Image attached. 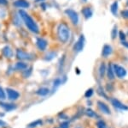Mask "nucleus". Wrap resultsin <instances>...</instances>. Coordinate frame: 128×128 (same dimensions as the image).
<instances>
[{"mask_svg": "<svg viewBox=\"0 0 128 128\" xmlns=\"http://www.w3.org/2000/svg\"><path fill=\"white\" fill-rule=\"evenodd\" d=\"M50 93V90L48 88H40L37 90V95L40 96H46Z\"/></svg>", "mask_w": 128, "mask_h": 128, "instance_id": "nucleus-18", "label": "nucleus"}, {"mask_svg": "<svg viewBox=\"0 0 128 128\" xmlns=\"http://www.w3.org/2000/svg\"><path fill=\"white\" fill-rule=\"evenodd\" d=\"M122 44H123L126 47H127V48H128V42H126V41H122Z\"/></svg>", "mask_w": 128, "mask_h": 128, "instance_id": "nucleus-36", "label": "nucleus"}, {"mask_svg": "<svg viewBox=\"0 0 128 128\" xmlns=\"http://www.w3.org/2000/svg\"><path fill=\"white\" fill-rule=\"evenodd\" d=\"M3 54L6 58H11L13 56V51L9 46H6L3 48Z\"/></svg>", "mask_w": 128, "mask_h": 128, "instance_id": "nucleus-16", "label": "nucleus"}, {"mask_svg": "<svg viewBox=\"0 0 128 128\" xmlns=\"http://www.w3.org/2000/svg\"><path fill=\"white\" fill-rule=\"evenodd\" d=\"M84 42H86V38H84V34H81L80 36L79 40H77V42L74 44V50L76 52V53H80L84 49Z\"/></svg>", "mask_w": 128, "mask_h": 128, "instance_id": "nucleus-4", "label": "nucleus"}, {"mask_svg": "<svg viewBox=\"0 0 128 128\" xmlns=\"http://www.w3.org/2000/svg\"><path fill=\"white\" fill-rule=\"evenodd\" d=\"M114 65H112V64L109 63L108 69H107V76H108V79L110 80H114Z\"/></svg>", "mask_w": 128, "mask_h": 128, "instance_id": "nucleus-15", "label": "nucleus"}, {"mask_svg": "<svg viewBox=\"0 0 128 128\" xmlns=\"http://www.w3.org/2000/svg\"><path fill=\"white\" fill-rule=\"evenodd\" d=\"M36 45H37V47H38L40 50L44 51L45 49L47 48V46H48V42H47L46 40H44V39H43V38H37Z\"/></svg>", "mask_w": 128, "mask_h": 128, "instance_id": "nucleus-7", "label": "nucleus"}, {"mask_svg": "<svg viewBox=\"0 0 128 128\" xmlns=\"http://www.w3.org/2000/svg\"><path fill=\"white\" fill-rule=\"evenodd\" d=\"M41 123H42V122H41V120H36V121H34V123L30 124V125H29V126H31V127H34V126H36V125H40Z\"/></svg>", "mask_w": 128, "mask_h": 128, "instance_id": "nucleus-33", "label": "nucleus"}, {"mask_svg": "<svg viewBox=\"0 0 128 128\" xmlns=\"http://www.w3.org/2000/svg\"><path fill=\"white\" fill-rule=\"evenodd\" d=\"M16 57L19 59H20V60H32L34 58V55L29 54V53H26V52L20 50V49H18L16 51Z\"/></svg>", "mask_w": 128, "mask_h": 128, "instance_id": "nucleus-5", "label": "nucleus"}, {"mask_svg": "<svg viewBox=\"0 0 128 128\" xmlns=\"http://www.w3.org/2000/svg\"><path fill=\"white\" fill-rule=\"evenodd\" d=\"M114 74L120 78H122L124 77H126V69L120 65H114Z\"/></svg>", "mask_w": 128, "mask_h": 128, "instance_id": "nucleus-6", "label": "nucleus"}, {"mask_svg": "<svg viewBox=\"0 0 128 128\" xmlns=\"http://www.w3.org/2000/svg\"><path fill=\"white\" fill-rule=\"evenodd\" d=\"M40 1H44V0H35V2H36V3H37V2H40Z\"/></svg>", "mask_w": 128, "mask_h": 128, "instance_id": "nucleus-38", "label": "nucleus"}, {"mask_svg": "<svg viewBox=\"0 0 128 128\" xmlns=\"http://www.w3.org/2000/svg\"><path fill=\"white\" fill-rule=\"evenodd\" d=\"M6 124L4 122V121H2V120H0V125H2V126H4V125H5Z\"/></svg>", "mask_w": 128, "mask_h": 128, "instance_id": "nucleus-37", "label": "nucleus"}, {"mask_svg": "<svg viewBox=\"0 0 128 128\" xmlns=\"http://www.w3.org/2000/svg\"><path fill=\"white\" fill-rule=\"evenodd\" d=\"M19 15L22 17V20L24 22L25 25L26 26V28L29 29L31 32L34 33V34H38L40 32V28H38V24L35 22V21L32 19V16L28 15L26 11L24 10H20Z\"/></svg>", "mask_w": 128, "mask_h": 128, "instance_id": "nucleus-1", "label": "nucleus"}, {"mask_svg": "<svg viewBox=\"0 0 128 128\" xmlns=\"http://www.w3.org/2000/svg\"><path fill=\"white\" fill-rule=\"evenodd\" d=\"M105 74H106V64L102 62L99 66V75L102 78L105 76Z\"/></svg>", "mask_w": 128, "mask_h": 128, "instance_id": "nucleus-19", "label": "nucleus"}, {"mask_svg": "<svg viewBox=\"0 0 128 128\" xmlns=\"http://www.w3.org/2000/svg\"><path fill=\"white\" fill-rule=\"evenodd\" d=\"M20 19H22V17L20 16V15L18 16L17 14H15V15H14V19H13L14 24H15L16 26H20Z\"/></svg>", "mask_w": 128, "mask_h": 128, "instance_id": "nucleus-21", "label": "nucleus"}, {"mask_svg": "<svg viewBox=\"0 0 128 128\" xmlns=\"http://www.w3.org/2000/svg\"><path fill=\"white\" fill-rule=\"evenodd\" d=\"M82 1H84V2H86V1H87V0H82Z\"/></svg>", "mask_w": 128, "mask_h": 128, "instance_id": "nucleus-40", "label": "nucleus"}, {"mask_svg": "<svg viewBox=\"0 0 128 128\" xmlns=\"http://www.w3.org/2000/svg\"><path fill=\"white\" fill-rule=\"evenodd\" d=\"M86 115L89 117H92V118H96V113L94 112L92 109H90V108H87L86 109Z\"/></svg>", "mask_w": 128, "mask_h": 128, "instance_id": "nucleus-22", "label": "nucleus"}, {"mask_svg": "<svg viewBox=\"0 0 128 128\" xmlns=\"http://www.w3.org/2000/svg\"><path fill=\"white\" fill-rule=\"evenodd\" d=\"M98 95H100L101 96H102V97H104V98H106V99H108V96H106V95H104V90H102L101 87H99L98 89Z\"/></svg>", "mask_w": 128, "mask_h": 128, "instance_id": "nucleus-28", "label": "nucleus"}, {"mask_svg": "<svg viewBox=\"0 0 128 128\" xmlns=\"http://www.w3.org/2000/svg\"><path fill=\"white\" fill-rule=\"evenodd\" d=\"M56 53L55 52H50V53H48V54L46 55V56H45V59H46V60H51V59H54V58L56 57Z\"/></svg>", "mask_w": 128, "mask_h": 128, "instance_id": "nucleus-24", "label": "nucleus"}, {"mask_svg": "<svg viewBox=\"0 0 128 128\" xmlns=\"http://www.w3.org/2000/svg\"><path fill=\"white\" fill-rule=\"evenodd\" d=\"M70 37V29L65 23H60L57 27V38L62 43H67Z\"/></svg>", "mask_w": 128, "mask_h": 128, "instance_id": "nucleus-2", "label": "nucleus"}, {"mask_svg": "<svg viewBox=\"0 0 128 128\" xmlns=\"http://www.w3.org/2000/svg\"><path fill=\"white\" fill-rule=\"evenodd\" d=\"M61 84V79H59V78H56V79L54 80V82H53V88L54 89H56L58 88V86Z\"/></svg>", "mask_w": 128, "mask_h": 128, "instance_id": "nucleus-26", "label": "nucleus"}, {"mask_svg": "<svg viewBox=\"0 0 128 128\" xmlns=\"http://www.w3.org/2000/svg\"><path fill=\"white\" fill-rule=\"evenodd\" d=\"M65 13L68 15L69 19L71 20V22L74 23V25H77V24L79 23L80 17L76 11H74V10L72 9H67V10H65Z\"/></svg>", "mask_w": 128, "mask_h": 128, "instance_id": "nucleus-3", "label": "nucleus"}, {"mask_svg": "<svg viewBox=\"0 0 128 128\" xmlns=\"http://www.w3.org/2000/svg\"><path fill=\"white\" fill-rule=\"evenodd\" d=\"M119 35H120V39L121 40V41H125V40H126V34H124L122 31H120V32H119Z\"/></svg>", "mask_w": 128, "mask_h": 128, "instance_id": "nucleus-32", "label": "nucleus"}, {"mask_svg": "<svg viewBox=\"0 0 128 128\" xmlns=\"http://www.w3.org/2000/svg\"><path fill=\"white\" fill-rule=\"evenodd\" d=\"M82 14H83L86 19H90L93 16V10L90 6H86V7H84L82 9Z\"/></svg>", "mask_w": 128, "mask_h": 128, "instance_id": "nucleus-9", "label": "nucleus"}, {"mask_svg": "<svg viewBox=\"0 0 128 128\" xmlns=\"http://www.w3.org/2000/svg\"><path fill=\"white\" fill-rule=\"evenodd\" d=\"M76 128H81V127H80V126H78V127H76Z\"/></svg>", "mask_w": 128, "mask_h": 128, "instance_id": "nucleus-41", "label": "nucleus"}, {"mask_svg": "<svg viewBox=\"0 0 128 128\" xmlns=\"http://www.w3.org/2000/svg\"><path fill=\"white\" fill-rule=\"evenodd\" d=\"M93 92H94V90H93V89H88L86 91V93H84V96L86 97H87V98H89V97H90V96L93 95Z\"/></svg>", "mask_w": 128, "mask_h": 128, "instance_id": "nucleus-25", "label": "nucleus"}, {"mask_svg": "<svg viewBox=\"0 0 128 128\" xmlns=\"http://www.w3.org/2000/svg\"><path fill=\"white\" fill-rule=\"evenodd\" d=\"M8 0H0V5H7Z\"/></svg>", "mask_w": 128, "mask_h": 128, "instance_id": "nucleus-35", "label": "nucleus"}, {"mask_svg": "<svg viewBox=\"0 0 128 128\" xmlns=\"http://www.w3.org/2000/svg\"><path fill=\"white\" fill-rule=\"evenodd\" d=\"M117 34H118V28H117V26H114L112 29V32H111V38L114 40L117 37Z\"/></svg>", "mask_w": 128, "mask_h": 128, "instance_id": "nucleus-23", "label": "nucleus"}, {"mask_svg": "<svg viewBox=\"0 0 128 128\" xmlns=\"http://www.w3.org/2000/svg\"><path fill=\"white\" fill-rule=\"evenodd\" d=\"M31 72H32V69H28V71H26L24 72L23 76H24V77H28V76L31 75Z\"/></svg>", "mask_w": 128, "mask_h": 128, "instance_id": "nucleus-34", "label": "nucleus"}, {"mask_svg": "<svg viewBox=\"0 0 128 128\" xmlns=\"http://www.w3.org/2000/svg\"><path fill=\"white\" fill-rule=\"evenodd\" d=\"M60 128H69V123L68 121H64L60 125Z\"/></svg>", "mask_w": 128, "mask_h": 128, "instance_id": "nucleus-31", "label": "nucleus"}, {"mask_svg": "<svg viewBox=\"0 0 128 128\" xmlns=\"http://www.w3.org/2000/svg\"><path fill=\"white\" fill-rule=\"evenodd\" d=\"M6 91H7L8 97H9L10 100L15 101V100H17V99L20 97L19 92H17L16 90H12V89H7Z\"/></svg>", "mask_w": 128, "mask_h": 128, "instance_id": "nucleus-8", "label": "nucleus"}, {"mask_svg": "<svg viewBox=\"0 0 128 128\" xmlns=\"http://www.w3.org/2000/svg\"><path fill=\"white\" fill-rule=\"evenodd\" d=\"M98 105L99 107V109H100V110L102 111L104 113H105V114H110V113H111L110 109H109L108 106L106 104V103H104L102 102H98Z\"/></svg>", "mask_w": 128, "mask_h": 128, "instance_id": "nucleus-12", "label": "nucleus"}, {"mask_svg": "<svg viewBox=\"0 0 128 128\" xmlns=\"http://www.w3.org/2000/svg\"><path fill=\"white\" fill-rule=\"evenodd\" d=\"M118 2L114 1L110 6V11L114 16H117L118 15Z\"/></svg>", "mask_w": 128, "mask_h": 128, "instance_id": "nucleus-17", "label": "nucleus"}, {"mask_svg": "<svg viewBox=\"0 0 128 128\" xmlns=\"http://www.w3.org/2000/svg\"><path fill=\"white\" fill-rule=\"evenodd\" d=\"M14 6L17 8H23V9H26V8L29 7V3L26 0H16V1L14 2Z\"/></svg>", "mask_w": 128, "mask_h": 128, "instance_id": "nucleus-13", "label": "nucleus"}, {"mask_svg": "<svg viewBox=\"0 0 128 128\" xmlns=\"http://www.w3.org/2000/svg\"><path fill=\"white\" fill-rule=\"evenodd\" d=\"M111 103L114 108H118V109H120V110H128V107L124 105L123 103H121L120 101L116 100V99H112L111 101Z\"/></svg>", "mask_w": 128, "mask_h": 128, "instance_id": "nucleus-10", "label": "nucleus"}, {"mask_svg": "<svg viewBox=\"0 0 128 128\" xmlns=\"http://www.w3.org/2000/svg\"><path fill=\"white\" fill-rule=\"evenodd\" d=\"M5 97H6V95L4 93V90L0 87V99H1V100H4Z\"/></svg>", "mask_w": 128, "mask_h": 128, "instance_id": "nucleus-29", "label": "nucleus"}, {"mask_svg": "<svg viewBox=\"0 0 128 128\" xmlns=\"http://www.w3.org/2000/svg\"><path fill=\"white\" fill-rule=\"evenodd\" d=\"M15 68L16 70H26L28 68V65L26 63L22 61H20V62H17L15 65Z\"/></svg>", "mask_w": 128, "mask_h": 128, "instance_id": "nucleus-20", "label": "nucleus"}, {"mask_svg": "<svg viewBox=\"0 0 128 128\" xmlns=\"http://www.w3.org/2000/svg\"><path fill=\"white\" fill-rule=\"evenodd\" d=\"M0 106L6 111H12L16 108V105L13 103H7V102H0Z\"/></svg>", "mask_w": 128, "mask_h": 128, "instance_id": "nucleus-14", "label": "nucleus"}, {"mask_svg": "<svg viewBox=\"0 0 128 128\" xmlns=\"http://www.w3.org/2000/svg\"><path fill=\"white\" fill-rule=\"evenodd\" d=\"M113 53V48L109 45H104V47H102V56L104 58H108Z\"/></svg>", "mask_w": 128, "mask_h": 128, "instance_id": "nucleus-11", "label": "nucleus"}, {"mask_svg": "<svg viewBox=\"0 0 128 128\" xmlns=\"http://www.w3.org/2000/svg\"><path fill=\"white\" fill-rule=\"evenodd\" d=\"M121 16L125 19H128V10H125L121 11Z\"/></svg>", "mask_w": 128, "mask_h": 128, "instance_id": "nucleus-30", "label": "nucleus"}, {"mask_svg": "<svg viewBox=\"0 0 128 128\" xmlns=\"http://www.w3.org/2000/svg\"><path fill=\"white\" fill-rule=\"evenodd\" d=\"M96 125H98V128H107L106 124L102 120H99L98 122L96 123Z\"/></svg>", "mask_w": 128, "mask_h": 128, "instance_id": "nucleus-27", "label": "nucleus"}, {"mask_svg": "<svg viewBox=\"0 0 128 128\" xmlns=\"http://www.w3.org/2000/svg\"><path fill=\"white\" fill-rule=\"evenodd\" d=\"M126 6H128V0H126Z\"/></svg>", "mask_w": 128, "mask_h": 128, "instance_id": "nucleus-39", "label": "nucleus"}]
</instances>
